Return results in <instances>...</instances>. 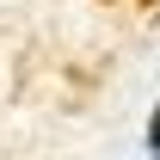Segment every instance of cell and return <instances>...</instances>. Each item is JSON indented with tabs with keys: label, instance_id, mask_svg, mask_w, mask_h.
Masks as SVG:
<instances>
[{
	"label": "cell",
	"instance_id": "1",
	"mask_svg": "<svg viewBox=\"0 0 160 160\" xmlns=\"http://www.w3.org/2000/svg\"><path fill=\"white\" fill-rule=\"evenodd\" d=\"M148 154L160 160V105H154V117H148Z\"/></svg>",
	"mask_w": 160,
	"mask_h": 160
},
{
	"label": "cell",
	"instance_id": "2",
	"mask_svg": "<svg viewBox=\"0 0 160 160\" xmlns=\"http://www.w3.org/2000/svg\"><path fill=\"white\" fill-rule=\"evenodd\" d=\"M123 6H160V0H123Z\"/></svg>",
	"mask_w": 160,
	"mask_h": 160
}]
</instances>
